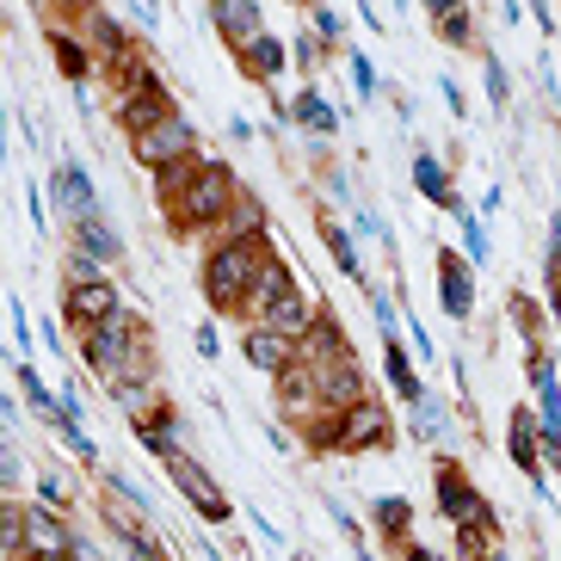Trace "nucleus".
Instances as JSON below:
<instances>
[{"mask_svg": "<svg viewBox=\"0 0 561 561\" xmlns=\"http://www.w3.org/2000/svg\"><path fill=\"white\" fill-rule=\"evenodd\" d=\"M272 260H278V248L265 234H229L222 248H210V260H204V297H210V309L241 314L248 290L260 284V272Z\"/></svg>", "mask_w": 561, "mask_h": 561, "instance_id": "nucleus-2", "label": "nucleus"}, {"mask_svg": "<svg viewBox=\"0 0 561 561\" xmlns=\"http://www.w3.org/2000/svg\"><path fill=\"white\" fill-rule=\"evenodd\" d=\"M290 117H297V124H309L314 136H333V130H340V112H333V105L321 100V93H297Z\"/></svg>", "mask_w": 561, "mask_h": 561, "instance_id": "nucleus-21", "label": "nucleus"}, {"mask_svg": "<svg viewBox=\"0 0 561 561\" xmlns=\"http://www.w3.org/2000/svg\"><path fill=\"white\" fill-rule=\"evenodd\" d=\"M161 180V210L173 229H216L222 216L234 210V173L222 161H180V167H167V173H154Z\"/></svg>", "mask_w": 561, "mask_h": 561, "instance_id": "nucleus-1", "label": "nucleus"}, {"mask_svg": "<svg viewBox=\"0 0 561 561\" xmlns=\"http://www.w3.org/2000/svg\"><path fill=\"white\" fill-rule=\"evenodd\" d=\"M389 445H396V426H389L382 401L364 396L340 413V450H389Z\"/></svg>", "mask_w": 561, "mask_h": 561, "instance_id": "nucleus-7", "label": "nucleus"}, {"mask_svg": "<svg viewBox=\"0 0 561 561\" xmlns=\"http://www.w3.org/2000/svg\"><path fill=\"white\" fill-rule=\"evenodd\" d=\"M382 358H389V382H396V396H401V401H420V377H413L408 352H401L396 340H389V346H382Z\"/></svg>", "mask_w": 561, "mask_h": 561, "instance_id": "nucleus-22", "label": "nucleus"}, {"mask_svg": "<svg viewBox=\"0 0 561 561\" xmlns=\"http://www.w3.org/2000/svg\"><path fill=\"white\" fill-rule=\"evenodd\" d=\"M370 309H377L382 333H396V302H389V297H370Z\"/></svg>", "mask_w": 561, "mask_h": 561, "instance_id": "nucleus-34", "label": "nucleus"}, {"mask_svg": "<svg viewBox=\"0 0 561 561\" xmlns=\"http://www.w3.org/2000/svg\"><path fill=\"white\" fill-rule=\"evenodd\" d=\"M50 192H56V204H62L68 216H93V180H87L81 167H62Z\"/></svg>", "mask_w": 561, "mask_h": 561, "instance_id": "nucleus-17", "label": "nucleus"}, {"mask_svg": "<svg viewBox=\"0 0 561 561\" xmlns=\"http://www.w3.org/2000/svg\"><path fill=\"white\" fill-rule=\"evenodd\" d=\"M50 44H56V62H62L68 75H87V50L75 44V37H68V32H50Z\"/></svg>", "mask_w": 561, "mask_h": 561, "instance_id": "nucleus-28", "label": "nucleus"}, {"mask_svg": "<svg viewBox=\"0 0 561 561\" xmlns=\"http://www.w3.org/2000/svg\"><path fill=\"white\" fill-rule=\"evenodd\" d=\"M314 25H321V37H333V44L346 37V19L333 13V7H314Z\"/></svg>", "mask_w": 561, "mask_h": 561, "instance_id": "nucleus-31", "label": "nucleus"}, {"mask_svg": "<svg viewBox=\"0 0 561 561\" xmlns=\"http://www.w3.org/2000/svg\"><path fill=\"white\" fill-rule=\"evenodd\" d=\"M426 13L438 19L445 44H457V50H469V44H476V25H469V13H462V0H426Z\"/></svg>", "mask_w": 561, "mask_h": 561, "instance_id": "nucleus-19", "label": "nucleus"}, {"mask_svg": "<svg viewBox=\"0 0 561 561\" xmlns=\"http://www.w3.org/2000/svg\"><path fill=\"white\" fill-rule=\"evenodd\" d=\"M167 112H180L167 87H149V93H130V100H117V117H124V130H130V136H142L149 124H161Z\"/></svg>", "mask_w": 561, "mask_h": 561, "instance_id": "nucleus-12", "label": "nucleus"}, {"mask_svg": "<svg viewBox=\"0 0 561 561\" xmlns=\"http://www.w3.org/2000/svg\"><path fill=\"white\" fill-rule=\"evenodd\" d=\"M438 297H445V309L457 314V321L476 309V278H469V265H462L450 248H438Z\"/></svg>", "mask_w": 561, "mask_h": 561, "instance_id": "nucleus-11", "label": "nucleus"}, {"mask_svg": "<svg viewBox=\"0 0 561 561\" xmlns=\"http://www.w3.org/2000/svg\"><path fill=\"white\" fill-rule=\"evenodd\" d=\"M401 561H438V556H432V549H420V543H408V556H401Z\"/></svg>", "mask_w": 561, "mask_h": 561, "instance_id": "nucleus-38", "label": "nucleus"}, {"mask_svg": "<svg viewBox=\"0 0 561 561\" xmlns=\"http://www.w3.org/2000/svg\"><path fill=\"white\" fill-rule=\"evenodd\" d=\"M506 93H512V87H506V68H500V56H488V100L506 105Z\"/></svg>", "mask_w": 561, "mask_h": 561, "instance_id": "nucleus-30", "label": "nucleus"}, {"mask_svg": "<svg viewBox=\"0 0 561 561\" xmlns=\"http://www.w3.org/2000/svg\"><path fill=\"white\" fill-rule=\"evenodd\" d=\"M68 321H75V333H87V328H100V321H112L117 314V284H105L93 265H75V278H68Z\"/></svg>", "mask_w": 561, "mask_h": 561, "instance_id": "nucleus-6", "label": "nucleus"}, {"mask_svg": "<svg viewBox=\"0 0 561 561\" xmlns=\"http://www.w3.org/2000/svg\"><path fill=\"white\" fill-rule=\"evenodd\" d=\"M352 81H358V93L370 100V93H377V68L364 62V56H352Z\"/></svg>", "mask_w": 561, "mask_h": 561, "instance_id": "nucleus-32", "label": "nucleus"}, {"mask_svg": "<svg viewBox=\"0 0 561 561\" xmlns=\"http://www.w3.org/2000/svg\"><path fill=\"white\" fill-rule=\"evenodd\" d=\"M297 56H302V68H314V62H321V44H314V37H309V32H302V44H297Z\"/></svg>", "mask_w": 561, "mask_h": 561, "instance_id": "nucleus-35", "label": "nucleus"}, {"mask_svg": "<svg viewBox=\"0 0 561 561\" xmlns=\"http://www.w3.org/2000/svg\"><path fill=\"white\" fill-rule=\"evenodd\" d=\"M25 518H32V506L0 500V549H19V537H25Z\"/></svg>", "mask_w": 561, "mask_h": 561, "instance_id": "nucleus-24", "label": "nucleus"}, {"mask_svg": "<svg viewBox=\"0 0 561 561\" xmlns=\"http://www.w3.org/2000/svg\"><path fill=\"white\" fill-rule=\"evenodd\" d=\"M488 561H506V556H494V549H488Z\"/></svg>", "mask_w": 561, "mask_h": 561, "instance_id": "nucleus-39", "label": "nucleus"}, {"mask_svg": "<svg viewBox=\"0 0 561 561\" xmlns=\"http://www.w3.org/2000/svg\"><path fill=\"white\" fill-rule=\"evenodd\" d=\"M457 216H462V234H469V253L488 260V229H481V216H469V210H457Z\"/></svg>", "mask_w": 561, "mask_h": 561, "instance_id": "nucleus-29", "label": "nucleus"}, {"mask_svg": "<svg viewBox=\"0 0 561 561\" xmlns=\"http://www.w3.org/2000/svg\"><path fill=\"white\" fill-rule=\"evenodd\" d=\"M241 352H248V364H260V370L278 377L284 364L297 358V340H290V333H272V328H253L248 340H241Z\"/></svg>", "mask_w": 561, "mask_h": 561, "instance_id": "nucleus-13", "label": "nucleus"}, {"mask_svg": "<svg viewBox=\"0 0 561 561\" xmlns=\"http://www.w3.org/2000/svg\"><path fill=\"white\" fill-rule=\"evenodd\" d=\"M7 556L13 561H81V543H75V530H68L56 512H32L19 549H7Z\"/></svg>", "mask_w": 561, "mask_h": 561, "instance_id": "nucleus-5", "label": "nucleus"}, {"mask_svg": "<svg viewBox=\"0 0 561 561\" xmlns=\"http://www.w3.org/2000/svg\"><path fill=\"white\" fill-rule=\"evenodd\" d=\"M210 19H216V32L229 37V50H241V44H253L265 32L253 0H210Z\"/></svg>", "mask_w": 561, "mask_h": 561, "instance_id": "nucleus-10", "label": "nucleus"}, {"mask_svg": "<svg viewBox=\"0 0 561 561\" xmlns=\"http://www.w3.org/2000/svg\"><path fill=\"white\" fill-rule=\"evenodd\" d=\"M438 432H445V408H426L420 401V438H438Z\"/></svg>", "mask_w": 561, "mask_h": 561, "instance_id": "nucleus-33", "label": "nucleus"}, {"mask_svg": "<svg viewBox=\"0 0 561 561\" xmlns=\"http://www.w3.org/2000/svg\"><path fill=\"white\" fill-rule=\"evenodd\" d=\"M549 302H556V314H561V216L549 222Z\"/></svg>", "mask_w": 561, "mask_h": 561, "instance_id": "nucleus-27", "label": "nucleus"}, {"mask_svg": "<svg viewBox=\"0 0 561 561\" xmlns=\"http://www.w3.org/2000/svg\"><path fill=\"white\" fill-rule=\"evenodd\" d=\"M413 525V506L408 500H377V530H389V537H408Z\"/></svg>", "mask_w": 561, "mask_h": 561, "instance_id": "nucleus-25", "label": "nucleus"}, {"mask_svg": "<svg viewBox=\"0 0 561 561\" xmlns=\"http://www.w3.org/2000/svg\"><path fill=\"white\" fill-rule=\"evenodd\" d=\"M167 469H173V488H180L192 506H198V518H210V525H229V518H234L229 494H222V488H216V481L204 476L192 457H167Z\"/></svg>", "mask_w": 561, "mask_h": 561, "instance_id": "nucleus-8", "label": "nucleus"}, {"mask_svg": "<svg viewBox=\"0 0 561 561\" xmlns=\"http://www.w3.org/2000/svg\"><path fill=\"white\" fill-rule=\"evenodd\" d=\"M530 7H537V25H543V32H556V13H549V0H530Z\"/></svg>", "mask_w": 561, "mask_h": 561, "instance_id": "nucleus-37", "label": "nucleus"}, {"mask_svg": "<svg viewBox=\"0 0 561 561\" xmlns=\"http://www.w3.org/2000/svg\"><path fill=\"white\" fill-rule=\"evenodd\" d=\"M222 222H234V234H265V216L253 198H234V210L222 216Z\"/></svg>", "mask_w": 561, "mask_h": 561, "instance_id": "nucleus-26", "label": "nucleus"}, {"mask_svg": "<svg viewBox=\"0 0 561 561\" xmlns=\"http://www.w3.org/2000/svg\"><path fill=\"white\" fill-rule=\"evenodd\" d=\"M438 512H445L450 525H469V518H481V494H476V481L462 476L457 462H438Z\"/></svg>", "mask_w": 561, "mask_h": 561, "instance_id": "nucleus-9", "label": "nucleus"}, {"mask_svg": "<svg viewBox=\"0 0 561 561\" xmlns=\"http://www.w3.org/2000/svg\"><path fill=\"white\" fill-rule=\"evenodd\" d=\"M192 149H198V130H192L185 112H167L161 124H149L142 136H130V154L149 167V173H167V167L192 161Z\"/></svg>", "mask_w": 561, "mask_h": 561, "instance_id": "nucleus-4", "label": "nucleus"}, {"mask_svg": "<svg viewBox=\"0 0 561 561\" xmlns=\"http://www.w3.org/2000/svg\"><path fill=\"white\" fill-rule=\"evenodd\" d=\"M438 87H445V105H450V112L462 117V87H457V81H438Z\"/></svg>", "mask_w": 561, "mask_h": 561, "instance_id": "nucleus-36", "label": "nucleus"}, {"mask_svg": "<svg viewBox=\"0 0 561 561\" xmlns=\"http://www.w3.org/2000/svg\"><path fill=\"white\" fill-rule=\"evenodd\" d=\"M413 185H420V198H432L438 210H457V192H450L445 161H432V154H413Z\"/></svg>", "mask_w": 561, "mask_h": 561, "instance_id": "nucleus-16", "label": "nucleus"}, {"mask_svg": "<svg viewBox=\"0 0 561 561\" xmlns=\"http://www.w3.org/2000/svg\"><path fill=\"white\" fill-rule=\"evenodd\" d=\"M284 284H290V265H284V260H272V265H265V272H260V284H253V290H248V302H241V314H248L253 328H260V314L272 309V297H278Z\"/></svg>", "mask_w": 561, "mask_h": 561, "instance_id": "nucleus-18", "label": "nucleus"}, {"mask_svg": "<svg viewBox=\"0 0 561 561\" xmlns=\"http://www.w3.org/2000/svg\"><path fill=\"white\" fill-rule=\"evenodd\" d=\"M512 462L525 469L530 481H537V469H543V432H537V420H530V408L512 413ZM543 488V481H537Z\"/></svg>", "mask_w": 561, "mask_h": 561, "instance_id": "nucleus-14", "label": "nucleus"}, {"mask_svg": "<svg viewBox=\"0 0 561 561\" xmlns=\"http://www.w3.org/2000/svg\"><path fill=\"white\" fill-rule=\"evenodd\" d=\"M241 68H248L253 81H272V75H284V37H272V32H260L253 44H241Z\"/></svg>", "mask_w": 561, "mask_h": 561, "instance_id": "nucleus-15", "label": "nucleus"}, {"mask_svg": "<svg viewBox=\"0 0 561 561\" xmlns=\"http://www.w3.org/2000/svg\"><path fill=\"white\" fill-rule=\"evenodd\" d=\"M75 241H81V253H93V260H117V234L105 229L100 216H75Z\"/></svg>", "mask_w": 561, "mask_h": 561, "instance_id": "nucleus-20", "label": "nucleus"}, {"mask_svg": "<svg viewBox=\"0 0 561 561\" xmlns=\"http://www.w3.org/2000/svg\"><path fill=\"white\" fill-rule=\"evenodd\" d=\"M81 352H87V364H93L100 377H112L117 389H130L136 382V352H149V328H142L136 314L117 309L112 321H100V328L81 333Z\"/></svg>", "mask_w": 561, "mask_h": 561, "instance_id": "nucleus-3", "label": "nucleus"}, {"mask_svg": "<svg viewBox=\"0 0 561 561\" xmlns=\"http://www.w3.org/2000/svg\"><path fill=\"white\" fill-rule=\"evenodd\" d=\"M321 241H328V253L340 260V272H346V278H358V253H352V234H346V229H333V216L321 222Z\"/></svg>", "mask_w": 561, "mask_h": 561, "instance_id": "nucleus-23", "label": "nucleus"}]
</instances>
